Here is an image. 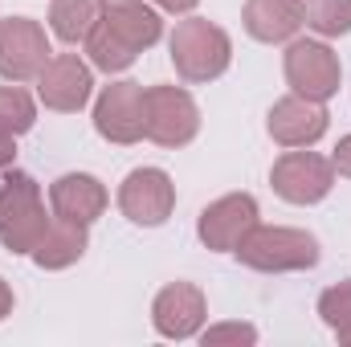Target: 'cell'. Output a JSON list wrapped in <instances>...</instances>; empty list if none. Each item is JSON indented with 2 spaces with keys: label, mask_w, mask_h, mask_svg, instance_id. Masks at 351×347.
<instances>
[{
  "label": "cell",
  "mask_w": 351,
  "mask_h": 347,
  "mask_svg": "<svg viewBox=\"0 0 351 347\" xmlns=\"http://www.w3.org/2000/svg\"><path fill=\"white\" fill-rule=\"evenodd\" d=\"M53 217H45L41 184L29 172H0V246L8 254H33Z\"/></svg>",
  "instance_id": "1"
},
{
  "label": "cell",
  "mask_w": 351,
  "mask_h": 347,
  "mask_svg": "<svg viewBox=\"0 0 351 347\" xmlns=\"http://www.w3.org/2000/svg\"><path fill=\"white\" fill-rule=\"evenodd\" d=\"M172 66L184 82H213L229 70L233 58V41L221 25L204 21V16H188L172 29Z\"/></svg>",
  "instance_id": "2"
},
{
  "label": "cell",
  "mask_w": 351,
  "mask_h": 347,
  "mask_svg": "<svg viewBox=\"0 0 351 347\" xmlns=\"http://www.w3.org/2000/svg\"><path fill=\"white\" fill-rule=\"evenodd\" d=\"M237 261L262 274H290V270H311L319 261V241L306 229H286V225H254L237 241Z\"/></svg>",
  "instance_id": "3"
},
{
  "label": "cell",
  "mask_w": 351,
  "mask_h": 347,
  "mask_svg": "<svg viewBox=\"0 0 351 347\" xmlns=\"http://www.w3.org/2000/svg\"><path fill=\"white\" fill-rule=\"evenodd\" d=\"M200 131V110L184 86L143 90V135L160 147H184Z\"/></svg>",
  "instance_id": "4"
},
{
  "label": "cell",
  "mask_w": 351,
  "mask_h": 347,
  "mask_svg": "<svg viewBox=\"0 0 351 347\" xmlns=\"http://www.w3.org/2000/svg\"><path fill=\"white\" fill-rule=\"evenodd\" d=\"M49 58H53V49H49V37L37 21H29V16L0 21V78L33 82Z\"/></svg>",
  "instance_id": "5"
},
{
  "label": "cell",
  "mask_w": 351,
  "mask_h": 347,
  "mask_svg": "<svg viewBox=\"0 0 351 347\" xmlns=\"http://www.w3.org/2000/svg\"><path fill=\"white\" fill-rule=\"evenodd\" d=\"M286 82L294 94L311 102H327L331 94H339V82H343L335 49L323 41H294L286 49Z\"/></svg>",
  "instance_id": "6"
},
{
  "label": "cell",
  "mask_w": 351,
  "mask_h": 347,
  "mask_svg": "<svg viewBox=\"0 0 351 347\" xmlns=\"http://www.w3.org/2000/svg\"><path fill=\"white\" fill-rule=\"evenodd\" d=\"M269 184L290 204H315V200H323L331 192L335 164L327 156H315V152H286V156H278V164L269 172Z\"/></svg>",
  "instance_id": "7"
},
{
  "label": "cell",
  "mask_w": 351,
  "mask_h": 347,
  "mask_svg": "<svg viewBox=\"0 0 351 347\" xmlns=\"http://www.w3.org/2000/svg\"><path fill=\"white\" fill-rule=\"evenodd\" d=\"M119 208L135 225H164L176 208V184L164 168H135L119 188Z\"/></svg>",
  "instance_id": "8"
},
{
  "label": "cell",
  "mask_w": 351,
  "mask_h": 347,
  "mask_svg": "<svg viewBox=\"0 0 351 347\" xmlns=\"http://www.w3.org/2000/svg\"><path fill=\"white\" fill-rule=\"evenodd\" d=\"M94 127L110 143H139L143 139V86L110 82L94 102Z\"/></svg>",
  "instance_id": "9"
},
{
  "label": "cell",
  "mask_w": 351,
  "mask_h": 347,
  "mask_svg": "<svg viewBox=\"0 0 351 347\" xmlns=\"http://www.w3.org/2000/svg\"><path fill=\"white\" fill-rule=\"evenodd\" d=\"M254 225H258V200H254L250 192H233V196L213 200V204L200 213L196 233H200V241H204L208 250H217V254H233L237 241H241Z\"/></svg>",
  "instance_id": "10"
},
{
  "label": "cell",
  "mask_w": 351,
  "mask_h": 347,
  "mask_svg": "<svg viewBox=\"0 0 351 347\" xmlns=\"http://www.w3.org/2000/svg\"><path fill=\"white\" fill-rule=\"evenodd\" d=\"M90 86H94L90 66L78 53H53V58L45 62V70L37 74V94H41V102H45L49 110H62V115L82 110L86 98H90Z\"/></svg>",
  "instance_id": "11"
},
{
  "label": "cell",
  "mask_w": 351,
  "mask_h": 347,
  "mask_svg": "<svg viewBox=\"0 0 351 347\" xmlns=\"http://www.w3.org/2000/svg\"><path fill=\"white\" fill-rule=\"evenodd\" d=\"M269 135L282 147H311L327 135V110L323 102H311L302 94H286L269 110Z\"/></svg>",
  "instance_id": "12"
},
{
  "label": "cell",
  "mask_w": 351,
  "mask_h": 347,
  "mask_svg": "<svg viewBox=\"0 0 351 347\" xmlns=\"http://www.w3.org/2000/svg\"><path fill=\"white\" fill-rule=\"evenodd\" d=\"M152 323L164 339H192L204 327V294L192 282H172L152 302Z\"/></svg>",
  "instance_id": "13"
},
{
  "label": "cell",
  "mask_w": 351,
  "mask_h": 347,
  "mask_svg": "<svg viewBox=\"0 0 351 347\" xmlns=\"http://www.w3.org/2000/svg\"><path fill=\"white\" fill-rule=\"evenodd\" d=\"M49 204H53V217L62 221L94 225L106 208V188L86 172H66L49 184Z\"/></svg>",
  "instance_id": "14"
},
{
  "label": "cell",
  "mask_w": 351,
  "mask_h": 347,
  "mask_svg": "<svg viewBox=\"0 0 351 347\" xmlns=\"http://www.w3.org/2000/svg\"><path fill=\"white\" fill-rule=\"evenodd\" d=\"M102 25H106L114 37H123L135 53L152 49V45L160 41V33H164L160 12H156L152 4H143V0H106V4H102Z\"/></svg>",
  "instance_id": "15"
},
{
  "label": "cell",
  "mask_w": 351,
  "mask_h": 347,
  "mask_svg": "<svg viewBox=\"0 0 351 347\" xmlns=\"http://www.w3.org/2000/svg\"><path fill=\"white\" fill-rule=\"evenodd\" d=\"M241 21H245V33L250 37L274 45V41L294 37L306 16H302V0H245Z\"/></svg>",
  "instance_id": "16"
},
{
  "label": "cell",
  "mask_w": 351,
  "mask_h": 347,
  "mask_svg": "<svg viewBox=\"0 0 351 347\" xmlns=\"http://www.w3.org/2000/svg\"><path fill=\"white\" fill-rule=\"evenodd\" d=\"M86 225H74V221H62V217H53L49 221V229H45V237L37 241V250H33V261L41 265V270H66V265H74V261L86 254Z\"/></svg>",
  "instance_id": "17"
},
{
  "label": "cell",
  "mask_w": 351,
  "mask_h": 347,
  "mask_svg": "<svg viewBox=\"0 0 351 347\" xmlns=\"http://www.w3.org/2000/svg\"><path fill=\"white\" fill-rule=\"evenodd\" d=\"M102 4L106 0H53L49 4V29L66 41L78 45L94 33V25L102 21Z\"/></svg>",
  "instance_id": "18"
},
{
  "label": "cell",
  "mask_w": 351,
  "mask_h": 347,
  "mask_svg": "<svg viewBox=\"0 0 351 347\" xmlns=\"http://www.w3.org/2000/svg\"><path fill=\"white\" fill-rule=\"evenodd\" d=\"M86 53H90V62L98 66V70H106V74H119V70H127L139 53L123 41V37H114L102 21L94 25V33L86 37Z\"/></svg>",
  "instance_id": "19"
},
{
  "label": "cell",
  "mask_w": 351,
  "mask_h": 347,
  "mask_svg": "<svg viewBox=\"0 0 351 347\" xmlns=\"http://www.w3.org/2000/svg\"><path fill=\"white\" fill-rule=\"evenodd\" d=\"M302 16L323 37L351 33V0H302Z\"/></svg>",
  "instance_id": "20"
},
{
  "label": "cell",
  "mask_w": 351,
  "mask_h": 347,
  "mask_svg": "<svg viewBox=\"0 0 351 347\" xmlns=\"http://www.w3.org/2000/svg\"><path fill=\"white\" fill-rule=\"evenodd\" d=\"M37 123V106L21 86H0V135H25Z\"/></svg>",
  "instance_id": "21"
},
{
  "label": "cell",
  "mask_w": 351,
  "mask_h": 347,
  "mask_svg": "<svg viewBox=\"0 0 351 347\" xmlns=\"http://www.w3.org/2000/svg\"><path fill=\"white\" fill-rule=\"evenodd\" d=\"M319 315H323V323H327L335 335H339V331H351V278L339 282V286H331V290H323Z\"/></svg>",
  "instance_id": "22"
},
{
  "label": "cell",
  "mask_w": 351,
  "mask_h": 347,
  "mask_svg": "<svg viewBox=\"0 0 351 347\" xmlns=\"http://www.w3.org/2000/svg\"><path fill=\"white\" fill-rule=\"evenodd\" d=\"M200 339H204V347H217V344H258V327H250V323H217V327H208Z\"/></svg>",
  "instance_id": "23"
},
{
  "label": "cell",
  "mask_w": 351,
  "mask_h": 347,
  "mask_svg": "<svg viewBox=\"0 0 351 347\" xmlns=\"http://www.w3.org/2000/svg\"><path fill=\"white\" fill-rule=\"evenodd\" d=\"M331 164H335V172H339V176H348V180H351V135L339 139V147H335Z\"/></svg>",
  "instance_id": "24"
},
{
  "label": "cell",
  "mask_w": 351,
  "mask_h": 347,
  "mask_svg": "<svg viewBox=\"0 0 351 347\" xmlns=\"http://www.w3.org/2000/svg\"><path fill=\"white\" fill-rule=\"evenodd\" d=\"M16 160V135H0V172H8Z\"/></svg>",
  "instance_id": "25"
},
{
  "label": "cell",
  "mask_w": 351,
  "mask_h": 347,
  "mask_svg": "<svg viewBox=\"0 0 351 347\" xmlns=\"http://www.w3.org/2000/svg\"><path fill=\"white\" fill-rule=\"evenodd\" d=\"M156 4H160V8H168V12H192L200 0H156Z\"/></svg>",
  "instance_id": "26"
},
{
  "label": "cell",
  "mask_w": 351,
  "mask_h": 347,
  "mask_svg": "<svg viewBox=\"0 0 351 347\" xmlns=\"http://www.w3.org/2000/svg\"><path fill=\"white\" fill-rule=\"evenodd\" d=\"M4 315H12V290H8V282L0 278V319Z\"/></svg>",
  "instance_id": "27"
},
{
  "label": "cell",
  "mask_w": 351,
  "mask_h": 347,
  "mask_svg": "<svg viewBox=\"0 0 351 347\" xmlns=\"http://www.w3.org/2000/svg\"><path fill=\"white\" fill-rule=\"evenodd\" d=\"M339 339H343V344L351 347V331H339Z\"/></svg>",
  "instance_id": "28"
}]
</instances>
